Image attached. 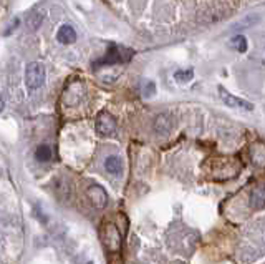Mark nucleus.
<instances>
[{"mask_svg": "<svg viewBox=\"0 0 265 264\" xmlns=\"http://www.w3.org/2000/svg\"><path fill=\"white\" fill-rule=\"evenodd\" d=\"M57 40L63 45L75 44V40H77V32H75L72 25H62L57 34Z\"/></svg>", "mask_w": 265, "mask_h": 264, "instance_id": "nucleus-7", "label": "nucleus"}, {"mask_svg": "<svg viewBox=\"0 0 265 264\" xmlns=\"http://www.w3.org/2000/svg\"><path fill=\"white\" fill-rule=\"evenodd\" d=\"M232 47L235 48L237 52H240V53H244L247 52V39L244 35H237L232 39Z\"/></svg>", "mask_w": 265, "mask_h": 264, "instance_id": "nucleus-14", "label": "nucleus"}, {"mask_svg": "<svg viewBox=\"0 0 265 264\" xmlns=\"http://www.w3.org/2000/svg\"><path fill=\"white\" fill-rule=\"evenodd\" d=\"M4 108H5V100H4L2 93H0V111H2Z\"/></svg>", "mask_w": 265, "mask_h": 264, "instance_id": "nucleus-16", "label": "nucleus"}, {"mask_svg": "<svg viewBox=\"0 0 265 264\" xmlns=\"http://www.w3.org/2000/svg\"><path fill=\"white\" fill-rule=\"evenodd\" d=\"M88 264H93V262H88Z\"/></svg>", "mask_w": 265, "mask_h": 264, "instance_id": "nucleus-17", "label": "nucleus"}, {"mask_svg": "<svg viewBox=\"0 0 265 264\" xmlns=\"http://www.w3.org/2000/svg\"><path fill=\"white\" fill-rule=\"evenodd\" d=\"M95 128H96V133L101 135V137H110V135H113L116 130L115 116L110 115L108 111H101L100 115L96 116Z\"/></svg>", "mask_w": 265, "mask_h": 264, "instance_id": "nucleus-3", "label": "nucleus"}, {"mask_svg": "<svg viewBox=\"0 0 265 264\" xmlns=\"http://www.w3.org/2000/svg\"><path fill=\"white\" fill-rule=\"evenodd\" d=\"M131 57H133V52L131 50H126V48L113 45L110 50H108L106 57L101 58V60L98 63H95V65H113V63L128 62Z\"/></svg>", "mask_w": 265, "mask_h": 264, "instance_id": "nucleus-2", "label": "nucleus"}, {"mask_svg": "<svg viewBox=\"0 0 265 264\" xmlns=\"http://www.w3.org/2000/svg\"><path fill=\"white\" fill-rule=\"evenodd\" d=\"M219 95H220V100H222L227 106H230V108H239V110H247V111L253 110V105L250 103V101L230 95L224 87H219Z\"/></svg>", "mask_w": 265, "mask_h": 264, "instance_id": "nucleus-6", "label": "nucleus"}, {"mask_svg": "<svg viewBox=\"0 0 265 264\" xmlns=\"http://www.w3.org/2000/svg\"><path fill=\"white\" fill-rule=\"evenodd\" d=\"M43 19H45V12L43 10H35L29 15L27 19V25H29V30H37L42 25Z\"/></svg>", "mask_w": 265, "mask_h": 264, "instance_id": "nucleus-11", "label": "nucleus"}, {"mask_svg": "<svg viewBox=\"0 0 265 264\" xmlns=\"http://www.w3.org/2000/svg\"><path fill=\"white\" fill-rule=\"evenodd\" d=\"M192 77H194V70H192V68H187V70H177V72L174 73L176 82H179V83H187V82H191Z\"/></svg>", "mask_w": 265, "mask_h": 264, "instance_id": "nucleus-13", "label": "nucleus"}, {"mask_svg": "<svg viewBox=\"0 0 265 264\" xmlns=\"http://www.w3.org/2000/svg\"><path fill=\"white\" fill-rule=\"evenodd\" d=\"M45 67L40 62H30L25 68V83L29 90H39L45 83Z\"/></svg>", "mask_w": 265, "mask_h": 264, "instance_id": "nucleus-1", "label": "nucleus"}, {"mask_svg": "<svg viewBox=\"0 0 265 264\" xmlns=\"http://www.w3.org/2000/svg\"><path fill=\"white\" fill-rule=\"evenodd\" d=\"M86 198L96 209H103L108 204V193L100 185H91L86 190Z\"/></svg>", "mask_w": 265, "mask_h": 264, "instance_id": "nucleus-5", "label": "nucleus"}, {"mask_svg": "<svg viewBox=\"0 0 265 264\" xmlns=\"http://www.w3.org/2000/svg\"><path fill=\"white\" fill-rule=\"evenodd\" d=\"M101 238H103V242H105V246L110 251H120L121 234H120V231L116 229L115 224H106L105 228H103Z\"/></svg>", "mask_w": 265, "mask_h": 264, "instance_id": "nucleus-4", "label": "nucleus"}, {"mask_svg": "<svg viewBox=\"0 0 265 264\" xmlns=\"http://www.w3.org/2000/svg\"><path fill=\"white\" fill-rule=\"evenodd\" d=\"M248 203L253 209H263L265 208V186L253 188L250 196H248Z\"/></svg>", "mask_w": 265, "mask_h": 264, "instance_id": "nucleus-8", "label": "nucleus"}, {"mask_svg": "<svg viewBox=\"0 0 265 264\" xmlns=\"http://www.w3.org/2000/svg\"><path fill=\"white\" fill-rule=\"evenodd\" d=\"M52 148L48 147V145H40L39 148H37V152H35V160L37 161H40V163H45V161H50L52 160Z\"/></svg>", "mask_w": 265, "mask_h": 264, "instance_id": "nucleus-12", "label": "nucleus"}, {"mask_svg": "<svg viewBox=\"0 0 265 264\" xmlns=\"http://www.w3.org/2000/svg\"><path fill=\"white\" fill-rule=\"evenodd\" d=\"M154 130L158 135H167L171 130V121L167 115H159L154 121Z\"/></svg>", "mask_w": 265, "mask_h": 264, "instance_id": "nucleus-10", "label": "nucleus"}, {"mask_svg": "<svg viewBox=\"0 0 265 264\" xmlns=\"http://www.w3.org/2000/svg\"><path fill=\"white\" fill-rule=\"evenodd\" d=\"M105 168L111 175H121L123 171V161L120 156H108L105 161Z\"/></svg>", "mask_w": 265, "mask_h": 264, "instance_id": "nucleus-9", "label": "nucleus"}, {"mask_svg": "<svg viewBox=\"0 0 265 264\" xmlns=\"http://www.w3.org/2000/svg\"><path fill=\"white\" fill-rule=\"evenodd\" d=\"M154 90H156L154 83L148 82V83H146V88H144V96H151V95L154 93Z\"/></svg>", "mask_w": 265, "mask_h": 264, "instance_id": "nucleus-15", "label": "nucleus"}]
</instances>
